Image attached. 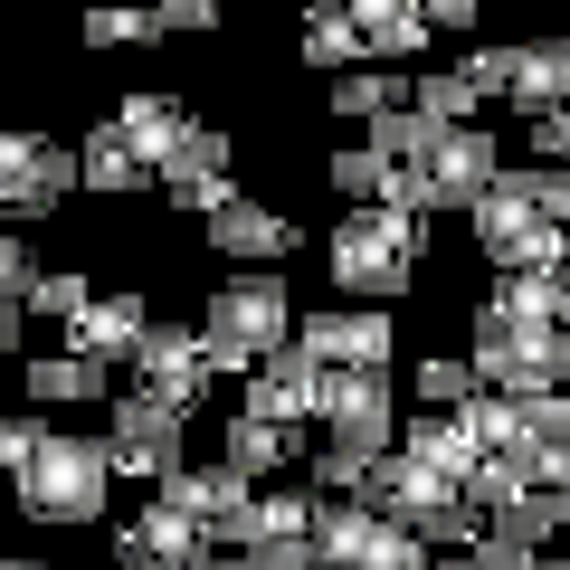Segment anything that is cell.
<instances>
[{
	"mask_svg": "<svg viewBox=\"0 0 570 570\" xmlns=\"http://www.w3.org/2000/svg\"><path fill=\"white\" fill-rule=\"evenodd\" d=\"M485 305L523 314V324H570V266H513V276H494Z\"/></svg>",
	"mask_w": 570,
	"mask_h": 570,
	"instance_id": "obj_25",
	"label": "cell"
},
{
	"mask_svg": "<svg viewBox=\"0 0 570 570\" xmlns=\"http://www.w3.org/2000/svg\"><path fill=\"white\" fill-rule=\"evenodd\" d=\"M115 570H190V561H153V551H142V561H115Z\"/></svg>",
	"mask_w": 570,
	"mask_h": 570,
	"instance_id": "obj_48",
	"label": "cell"
},
{
	"mask_svg": "<svg viewBox=\"0 0 570 570\" xmlns=\"http://www.w3.org/2000/svg\"><path fill=\"white\" fill-rule=\"evenodd\" d=\"M466 86H475V96H504V86H513V39H475L466 48Z\"/></svg>",
	"mask_w": 570,
	"mask_h": 570,
	"instance_id": "obj_39",
	"label": "cell"
},
{
	"mask_svg": "<svg viewBox=\"0 0 570 570\" xmlns=\"http://www.w3.org/2000/svg\"><path fill=\"white\" fill-rule=\"evenodd\" d=\"M247 570H324V561H314V532H285V542H247Z\"/></svg>",
	"mask_w": 570,
	"mask_h": 570,
	"instance_id": "obj_42",
	"label": "cell"
},
{
	"mask_svg": "<svg viewBox=\"0 0 570 570\" xmlns=\"http://www.w3.org/2000/svg\"><path fill=\"white\" fill-rule=\"evenodd\" d=\"M20 390H29V409H115V371L86 362V352H29Z\"/></svg>",
	"mask_w": 570,
	"mask_h": 570,
	"instance_id": "obj_17",
	"label": "cell"
},
{
	"mask_svg": "<svg viewBox=\"0 0 570 570\" xmlns=\"http://www.w3.org/2000/svg\"><path fill=\"white\" fill-rule=\"evenodd\" d=\"M105 124H115V134L134 142L142 163H153V181H163V163L181 153V134H190L200 115H190L181 96H163V86H134V96H115V115H105Z\"/></svg>",
	"mask_w": 570,
	"mask_h": 570,
	"instance_id": "obj_18",
	"label": "cell"
},
{
	"mask_svg": "<svg viewBox=\"0 0 570 570\" xmlns=\"http://www.w3.org/2000/svg\"><path fill=\"white\" fill-rule=\"evenodd\" d=\"M523 134H532V163H570V105L561 115H532Z\"/></svg>",
	"mask_w": 570,
	"mask_h": 570,
	"instance_id": "obj_44",
	"label": "cell"
},
{
	"mask_svg": "<svg viewBox=\"0 0 570 570\" xmlns=\"http://www.w3.org/2000/svg\"><path fill=\"white\" fill-rule=\"evenodd\" d=\"M428 171H438V190H448V209H475V200H485V190L504 181L513 163H504V142H494L485 124H466V134L438 142V163H428Z\"/></svg>",
	"mask_w": 570,
	"mask_h": 570,
	"instance_id": "obj_20",
	"label": "cell"
},
{
	"mask_svg": "<svg viewBox=\"0 0 570 570\" xmlns=\"http://www.w3.org/2000/svg\"><path fill=\"white\" fill-rule=\"evenodd\" d=\"M0 485H10V456H0Z\"/></svg>",
	"mask_w": 570,
	"mask_h": 570,
	"instance_id": "obj_50",
	"label": "cell"
},
{
	"mask_svg": "<svg viewBox=\"0 0 570 570\" xmlns=\"http://www.w3.org/2000/svg\"><path fill=\"white\" fill-rule=\"evenodd\" d=\"M381 523L390 513L362 504V494H324V504H314V561L324 570H362L371 542H381Z\"/></svg>",
	"mask_w": 570,
	"mask_h": 570,
	"instance_id": "obj_22",
	"label": "cell"
},
{
	"mask_svg": "<svg viewBox=\"0 0 570 570\" xmlns=\"http://www.w3.org/2000/svg\"><path fill=\"white\" fill-rule=\"evenodd\" d=\"M77 39L86 48H163V29H153L142 0H96V10H77Z\"/></svg>",
	"mask_w": 570,
	"mask_h": 570,
	"instance_id": "obj_30",
	"label": "cell"
},
{
	"mask_svg": "<svg viewBox=\"0 0 570 570\" xmlns=\"http://www.w3.org/2000/svg\"><path fill=\"white\" fill-rule=\"evenodd\" d=\"M285 532H314V485H285V494H266L257 485V504H247V532L228 551H247V542H285Z\"/></svg>",
	"mask_w": 570,
	"mask_h": 570,
	"instance_id": "obj_31",
	"label": "cell"
},
{
	"mask_svg": "<svg viewBox=\"0 0 570 570\" xmlns=\"http://www.w3.org/2000/svg\"><path fill=\"white\" fill-rule=\"evenodd\" d=\"M0 570H58V561H39V551H10V561H0Z\"/></svg>",
	"mask_w": 570,
	"mask_h": 570,
	"instance_id": "obj_47",
	"label": "cell"
},
{
	"mask_svg": "<svg viewBox=\"0 0 570 570\" xmlns=\"http://www.w3.org/2000/svg\"><path fill=\"white\" fill-rule=\"evenodd\" d=\"M409 86H419L409 67H352V77H333L324 105L343 124H381V115H400V105H409Z\"/></svg>",
	"mask_w": 570,
	"mask_h": 570,
	"instance_id": "obj_26",
	"label": "cell"
},
{
	"mask_svg": "<svg viewBox=\"0 0 570 570\" xmlns=\"http://www.w3.org/2000/svg\"><path fill=\"white\" fill-rule=\"evenodd\" d=\"M153 29L163 39H209V29H228V0H153Z\"/></svg>",
	"mask_w": 570,
	"mask_h": 570,
	"instance_id": "obj_38",
	"label": "cell"
},
{
	"mask_svg": "<svg viewBox=\"0 0 570 570\" xmlns=\"http://www.w3.org/2000/svg\"><path fill=\"white\" fill-rule=\"evenodd\" d=\"M466 362H475V381L504 390V400L561 390V381H570V324H523V314L475 305V343H466Z\"/></svg>",
	"mask_w": 570,
	"mask_h": 570,
	"instance_id": "obj_4",
	"label": "cell"
},
{
	"mask_svg": "<svg viewBox=\"0 0 570 570\" xmlns=\"http://www.w3.org/2000/svg\"><path fill=\"white\" fill-rule=\"evenodd\" d=\"M67 190H86L77 153L29 134V124H0V228H29L48 209H67Z\"/></svg>",
	"mask_w": 570,
	"mask_h": 570,
	"instance_id": "obj_7",
	"label": "cell"
},
{
	"mask_svg": "<svg viewBox=\"0 0 570 570\" xmlns=\"http://www.w3.org/2000/svg\"><path fill=\"white\" fill-rule=\"evenodd\" d=\"M228 171H238V142H228L219 124H190L181 153L163 163V190H171V181H228Z\"/></svg>",
	"mask_w": 570,
	"mask_h": 570,
	"instance_id": "obj_34",
	"label": "cell"
},
{
	"mask_svg": "<svg viewBox=\"0 0 570 570\" xmlns=\"http://www.w3.org/2000/svg\"><path fill=\"white\" fill-rule=\"evenodd\" d=\"M142 10H153V0H142Z\"/></svg>",
	"mask_w": 570,
	"mask_h": 570,
	"instance_id": "obj_52",
	"label": "cell"
},
{
	"mask_svg": "<svg viewBox=\"0 0 570 570\" xmlns=\"http://www.w3.org/2000/svg\"><path fill=\"white\" fill-rule=\"evenodd\" d=\"M324 181L343 190V209H390V190H400V163L390 153H371V142H352V153H333Z\"/></svg>",
	"mask_w": 570,
	"mask_h": 570,
	"instance_id": "obj_28",
	"label": "cell"
},
{
	"mask_svg": "<svg viewBox=\"0 0 570 570\" xmlns=\"http://www.w3.org/2000/svg\"><path fill=\"white\" fill-rule=\"evenodd\" d=\"M523 494H532V456H485V466L466 475L475 513H504V504H523Z\"/></svg>",
	"mask_w": 570,
	"mask_h": 570,
	"instance_id": "obj_36",
	"label": "cell"
},
{
	"mask_svg": "<svg viewBox=\"0 0 570 570\" xmlns=\"http://www.w3.org/2000/svg\"><path fill=\"white\" fill-rule=\"evenodd\" d=\"M419 10H428V29H456V39L485 20V0H419Z\"/></svg>",
	"mask_w": 570,
	"mask_h": 570,
	"instance_id": "obj_45",
	"label": "cell"
},
{
	"mask_svg": "<svg viewBox=\"0 0 570 570\" xmlns=\"http://www.w3.org/2000/svg\"><path fill=\"white\" fill-rule=\"evenodd\" d=\"M200 238H209V257H219V266H276V257H295V247H305V219H285L276 200L238 190L219 219H200Z\"/></svg>",
	"mask_w": 570,
	"mask_h": 570,
	"instance_id": "obj_11",
	"label": "cell"
},
{
	"mask_svg": "<svg viewBox=\"0 0 570 570\" xmlns=\"http://www.w3.org/2000/svg\"><path fill=\"white\" fill-rule=\"evenodd\" d=\"M134 390H153V400H171V409H190V419H200V409L219 400V362H209L200 324H153V333H142Z\"/></svg>",
	"mask_w": 570,
	"mask_h": 570,
	"instance_id": "obj_9",
	"label": "cell"
},
{
	"mask_svg": "<svg viewBox=\"0 0 570 570\" xmlns=\"http://www.w3.org/2000/svg\"><path fill=\"white\" fill-rule=\"evenodd\" d=\"M438 570H532V551H504V542H466V551H438Z\"/></svg>",
	"mask_w": 570,
	"mask_h": 570,
	"instance_id": "obj_43",
	"label": "cell"
},
{
	"mask_svg": "<svg viewBox=\"0 0 570 570\" xmlns=\"http://www.w3.org/2000/svg\"><path fill=\"white\" fill-rule=\"evenodd\" d=\"M190 570H247V551H228V542H219L209 561H190Z\"/></svg>",
	"mask_w": 570,
	"mask_h": 570,
	"instance_id": "obj_46",
	"label": "cell"
},
{
	"mask_svg": "<svg viewBox=\"0 0 570 570\" xmlns=\"http://www.w3.org/2000/svg\"><path fill=\"white\" fill-rule=\"evenodd\" d=\"M409 105H419L428 124H448V134H466V124L485 115V96L466 86V67H419V86H409Z\"/></svg>",
	"mask_w": 570,
	"mask_h": 570,
	"instance_id": "obj_29",
	"label": "cell"
},
{
	"mask_svg": "<svg viewBox=\"0 0 570 570\" xmlns=\"http://www.w3.org/2000/svg\"><path fill=\"white\" fill-rule=\"evenodd\" d=\"M409 390H419V409H466L485 381H475V362H466V352H428V362L409 371Z\"/></svg>",
	"mask_w": 570,
	"mask_h": 570,
	"instance_id": "obj_35",
	"label": "cell"
},
{
	"mask_svg": "<svg viewBox=\"0 0 570 570\" xmlns=\"http://www.w3.org/2000/svg\"><path fill=\"white\" fill-rule=\"evenodd\" d=\"M115 485H124V475H115V456H105V428H96V438H77V428H48L39 448H29V466L10 475L20 513H29V523H58V532L105 523Z\"/></svg>",
	"mask_w": 570,
	"mask_h": 570,
	"instance_id": "obj_2",
	"label": "cell"
},
{
	"mask_svg": "<svg viewBox=\"0 0 570 570\" xmlns=\"http://www.w3.org/2000/svg\"><path fill=\"white\" fill-rule=\"evenodd\" d=\"M570 523V494H542L532 485L523 504H504V513H485V542H504V551H551V532Z\"/></svg>",
	"mask_w": 570,
	"mask_h": 570,
	"instance_id": "obj_27",
	"label": "cell"
},
{
	"mask_svg": "<svg viewBox=\"0 0 570 570\" xmlns=\"http://www.w3.org/2000/svg\"><path fill=\"white\" fill-rule=\"evenodd\" d=\"M142 551H153V561H209V551H219V532L190 523L181 504H163V494H153L134 523H115V561H142Z\"/></svg>",
	"mask_w": 570,
	"mask_h": 570,
	"instance_id": "obj_19",
	"label": "cell"
},
{
	"mask_svg": "<svg viewBox=\"0 0 570 570\" xmlns=\"http://www.w3.org/2000/svg\"><path fill=\"white\" fill-rule=\"evenodd\" d=\"M400 456H419L428 475L466 485V475L485 466V438H475V419H466V409H419V419H400Z\"/></svg>",
	"mask_w": 570,
	"mask_h": 570,
	"instance_id": "obj_16",
	"label": "cell"
},
{
	"mask_svg": "<svg viewBox=\"0 0 570 570\" xmlns=\"http://www.w3.org/2000/svg\"><path fill=\"white\" fill-rule=\"evenodd\" d=\"M295 58L314 77H352V67H371V39H362V20H352L343 0H314L305 20H295Z\"/></svg>",
	"mask_w": 570,
	"mask_h": 570,
	"instance_id": "obj_21",
	"label": "cell"
},
{
	"mask_svg": "<svg viewBox=\"0 0 570 570\" xmlns=\"http://www.w3.org/2000/svg\"><path fill=\"white\" fill-rule=\"evenodd\" d=\"M324 438L333 448H362V456H390L400 448V390L390 371H324Z\"/></svg>",
	"mask_w": 570,
	"mask_h": 570,
	"instance_id": "obj_8",
	"label": "cell"
},
{
	"mask_svg": "<svg viewBox=\"0 0 570 570\" xmlns=\"http://www.w3.org/2000/svg\"><path fill=\"white\" fill-rule=\"evenodd\" d=\"M153 494H163V504H181L190 523H209L219 542H238V532H247V504H257V485H247L238 466H219V456H209V466H181V475H163Z\"/></svg>",
	"mask_w": 570,
	"mask_h": 570,
	"instance_id": "obj_12",
	"label": "cell"
},
{
	"mask_svg": "<svg viewBox=\"0 0 570 570\" xmlns=\"http://www.w3.org/2000/svg\"><path fill=\"white\" fill-rule=\"evenodd\" d=\"M513 115H561L570 105V29H523L513 39V86H504Z\"/></svg>",
	"mask_w": 570,
	"mask_h": 570,
	"instance_id": "obj_15",
	"label": "cell"
},
{
	"mask_svg": "<svg viewBox=\"0 0 570 570\" xmlns=\"http://www.w3.org/2000/svg\"><path fill=\"white\" fill-rule=\"evenodd\" d=\"M532 570H570V551H532Z\"/></svg>",
	"mask_w": 570,
	"mask_h": 570,
	"instance_id": "obj_49",
	"label": "cell"
},
{
	"mask_svg": "<svg viewBox=\"0 0 570 570\" xmlns=\"http://www.w3.org/2000/svg\"><path fill=\"white\" fill-rule=\"evenodd\" d=\"M371 466H381V456H362V448H314V494H371Z\"/></svg>",
	"mask_w": 570,
	"mask_h": 570,
	"instance_id": "obj_37",
	"label": "cell"
},
{
	"mask_svg": "<svg viewBox=\"0 0 570 570\" xmlns=\"http://www.w3.org/2000/svg\"><path fill=\"white\" fill-rule=\"evenodd\" d=\"M466 228H475V247H485L494 276H513V266H570V228L542 219V200H532L523 171H504V181L466 209Z\"/></svg>",
	"mask_w": 570,
	"mask_h": 570,
	"instance_id": "obj_5",
	"label": "cell"
},
{
	"mask_svg": "<svg viewBox=\"0 0 570 570\" xmlns=\"http://www.w3.org/2000/svg\"><path fill=\"white\" fill-rule=\"evenodd\" d=\"M29 285H39V257H29L20 228H0V295H10V305H29Z\"/></svg>",
	"mask_w": 570,
	"mask_h": 570,
	"instance_id": "obj_40",
	"label": "cell"
},
{
	"mask_svg": "<svg viewBox=\"0 0 570 570\" xmlns=\"http://www.w3.org/2000/svg\"><path fill=\"white\" fill-rule=\"evenodd\" d=\"M0 419H10V409H0Z\"/></svg>",
	"mask_w": 570,
	"mask_h": 570,
	"instance_id": "obj_51",
	"label": "cell"
},
{
	"mask_svg": "<svg viewBox=\"0 0 570 570\" xmlns=\"http://www.w3.org/2000/svg\"><path fill=\"white\" fill-rule=\"evenodd\" d=\"M362 142H371V153H390V163H438V142H448V124H428L419 105H400V115L362 124Z\"/></svg>",
	"mask_w": 570,
	"mask_h": 570,
	"instance_id": "obj_32",
	"label": "cell"
},
{
	"mask_svg": "<svg viewBox=\"0 0 570 570\" xmlns=\"http://www.w3.org/2000/svg\"><path fill=\"white\" fill-rule=\"evenodd\" d=\"M523 181H532V200H542V219L570 228V163H523Z\"/></svg>",
	"mask_w": 570,
	"mask_h": 570,
	"instance_id": "obj_41",
	"label": "cell"
},
{
	"mask_svg": "<svg viewBox=\"0 0 570 570\" xmlns=\"http://www.w3.org/2000/svg\"><path fill=\"white\" fill-rule=\"evenodd\" d=\"M153 324H163V314L124 285V295H96V305L67 324V352H86V362H105V371H134V352H142V333H153Z\"/></svg>",
	"mask_w": 570,
	"mask_h": 570,
	"instance_id": "obj_14",
	"label": "cell"
},
{
	"mask_svg": "<svg viewBox=\"0 0 570 570\" xmlns=\"http://www.w3.org/2000/svg\"><path fill=\"white\" fill-rule=\"evenodd\" d=\"M247 419H276V428H295V419H314V409H324V362H314L305 343H285L276 362H257L247 371Z\"/></svg>",
	"mask_w": 570,
	"mask_h": 570,
	"instance_id": "obj_13",
	"label": "cell"
},
{
	"mask_svg": "<svg viewBox=\"0 0 570 570\" xmlns=\"http://www.w3.org/2000/svg\"><path fill=\"white\" fill-rule=\"evenodd\" d=\"M295 343H305L324 371H390L400 324H390V305H305Z\"/></svg>",
	"mask_w": 570,
	"mask_h": 570,
	"instance_id": "obj_10",
	"label": "cell"
},
{
	"mask_svg": "<svg viewBox=\"0 0 570 570\" xmlns=\"http://www.w3.org/2000/svg\"><path fill=\"white\" fill-rule=\"evenodd\" d=\"M200 343H209V362H219V381H228V371L276 362V352L295 343V295H285L276 266H238V276L209 285V305H200Z\"/></svg>",
	"mask_w": 570,
	"mask_h": 570,
	"instance_id": "obj_3",
	"label": "cell"
},
{
	"mask_svg": "<svg viewBox=\"0 0 570 570\" xmlns=\"http://www.w3.org/2000/svg\"><path fill=\"white\" fill-rule=\"evenodd\" d=\"M96 305V276L86 266H39V285H29V324H77V314Z\"/></svg>",
	"mask_w": 570,
	"mask_h": 570,
	"instance_id": "obj_33",
	"label": "cell"
},
{
	"mask_svg": "<svg viewBox=\"0 0 570 570\" xmlns=\"http://www.w3.org/2000/svg\"><path fill=\"white\" fill-rule=\"evenodd\" d=\"M419 257L428 219H409V209H343L324 238V276L343 285V305H400L419 285Z\"/></svg>",
	"mask_w": 570,
	"mask_h": 570,
	"instance_id": "obj_1",
	"label": "cell"
},
{
	"mask_svg": "<svg viewBox=\"0 0 570 570\" xmlns=\"http://www.w3.org/2000/svg\"><path fill=\"white\" fill-rule=\"evenodd\" d=\"M285 456H295V428H276V419H247V409H228V419H219V466H238L247 485L285 475Z\"/></svg>",
	"mask_w": 570,
	"mask_h": 570,
	"instance_id": "obj_23",
	"label": "cell"
},
{
	"mask_svg": "<svg viewBox=\"0 0 570 570\" xmlns=\"http://www.w3.org/2000/svg\"><path fill=\"white\" fill-rule=\"evenodd\" d=\"M77 171H86V190H96V200H134V190H153V163H142L115 124H96V134L77 142Z\"/></svg>",
	"mask_w": 570,
	"mask_h": 570,
	"instance_id": "obj_24",
	"label": "cell"
},
{
	"mask_svg": "<svg viewBox=\"0 0 570 570\" xmlns=\"http://www.w3.org/2000/svg\"><path fill=\"white\" fill-rule=\"evenodd\" d=\"M105 456H115V475H134V485L181 475L190 466V409L153 400V390H115V409H105Z\"/></svg>",
	"mask_w": 570,
	"mask_h": 570,
	"instance_id": "obj_6",
	"label": "cell"
}]
</instances>
